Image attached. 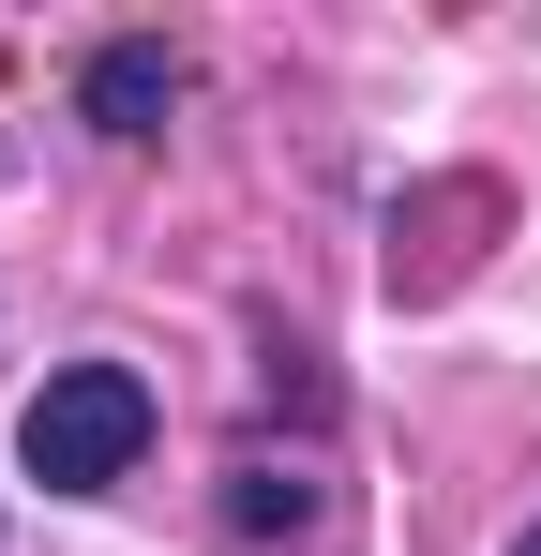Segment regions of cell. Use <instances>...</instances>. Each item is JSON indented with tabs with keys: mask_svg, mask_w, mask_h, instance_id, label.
<instances>
[{
	"mask_svg": "<svg viewBox=\"0 0 541 556\" xmlns=\"http://www.w3.org/2000/svg\"><path fill=\"white\" fill-rule=\"evenodd\" d=\"M136 452H151V376L136 362H46V391L15 406V466L46 496H105V481H136Z\"/></svg>",
	"mask_w": 541,
	"mask_h": 556,
	"instance_id": "cell-1",
	"label": "cell"
},
{
	"mask_svg": "<svg viewBox=\"0 0 541 556\" xmlns=\"http://www.w3.org/2000/svg\"><path fill=\"white\" fill-rule=\"evenodd\" d=\"M180 91H196V76H180L166 30H121V46H90L76 121H90V136H166V105H180Z\"/></svg>",
	"mask_w": 541,
	"mask_h": 556,
	"instance_id": "cell-2",
	"label": "cell"
},
{
	"mask_svg": "<svg viewBox=\"0 0 541 556\" xmlns=\"http://www.w3.org/2000/svg\"><path fill=\"white\" fill-rule=\"evenodd\" d=\"M226 527H241V542H270V527H316V496H301L286 466H241V496H226Z\"/></svg>",
	"mask_w": 541,
	"mask_h": 556,
	"instance_id": "cell-3",
	"label": "cell"
},
{
	"mask_svg": "<svg viewBox=\"0 0 541 556\" xmlns=\"http://www.w3.org/2000/svg\"><path fill=\"white\" fill-rule=\"evenodd\" d=\"M512 556H541V527H527V542H512Z\"/></svg>",
	"mask_w": 541,
	"mask_h": 556,
	"instance_id": "cell-4",
	"label": "cell"
}]
</instances>
